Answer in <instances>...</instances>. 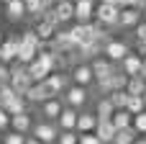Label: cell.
Returning a JSON list of instances; mask_svg holds the SVG:
<instances>
[{
  "instance_id": "obj_1",
  "label": "cell",
  "mask_w": 146,
  "mask_h": 144,
  "mask_svg": "<svg viewBox=\"0 0 146 144\" xmlns=\"http://www.w3.org/2000/svg\"><path fill=\"white\" fill-rule=\"evenodd\" d=\"M38 49H44V41L38 39V33L36 31H23L21 33V44H18V62H23V64L33 62Z\"/></svg>"
},
{
  "instance_id": "obj_2",
  "label": "cell",
  "mask_w": 146,
  "mask_h": 144,
  "mask_svg": "<svg viewBox=\"0 0 146 144\" xmlns=\"http://www.w3.org/2000/svg\"><path fill=\"white\" fill-rule=\"evenodd\" d=\"M64 95V106H72V108H82V106H87V100H90V93H87V88L85 85H77V82H72V85H67V90L62 93Z\"/></svg>"
},
{
  "instance_id": "obj_3",
  "label": "cell",
  "mask_w": 146,
  "mask_h": 144,
  "mask_svg": "<svg viewBox=\"0 0 146 144\" xmlns=\"http://www.w3.org/2000/svg\"><path fill=\"white\" fill-rule=\"evenodd\" d=\"M31 134L36 137V139H41L44 144H56V137H59V126H56V121H38V124H33L31 126Z\"/></svg>"
},
{
  "instance_id": "obj_4",
  "label": "cell",
  "mask_w": 146,
  "mask_h": 144,
  "mask_svg": "<svg viewBox=\"0 0 146 144\" xmlns=\"http://www.w3.org/2000/svg\"><path fill=\"white\" fill-rule=\"evenodd\" d=\"M118 15H121V8H118L115 3H98V5H95V18H98L103 26H108V28L118 26Z\"/></svg>"
},
{
  "instance_id": "obj_5",
  "label": "cell",
  "mask_w": 146,
  "mask_h": 144,
  "mask_svg": "<svg viewBox=\"0 0 146 144\" xmlns=\"http://www.w3.org/2000/svg\"><path fill=\"white\" fill-rule=\"evenodd\" d=\"M67 33H69L72 44L77 46V44H82V41L95 39V23H92V21H87V23H80V21H77V23H74V26H72Z\"/></svg>"
},
{
  "instance_id": "obj_6",
  "label": "cell",
  "mask_w": 146,
  "mask_h": 144,
  "mask_svg": "<svg viewBox=\"0 0 146 144\" xmlns=\"http://www.w3.org/2000/svg\"><path fill=\"white\" fill-rule=\"evenodd\" d=\"M44 85H46V90H49V95H62L64 90H67V85H69V75H64V72H49L46 75V80H44Z\"/></svg>"
},
{
  "instance_id": "obj_7",
  "label": "cell",
  "mask_w": 146,
  "mask_h": 144,
  "mask_svg": "<svg viewBox=\"0 0 146 144\" xmlns=\"http://www.w3.org/2000/svg\"><path fill=\"white\" fill-rule=\"evenodd\" d=\"M72 82H77V85H85V88H90L92 82H95V75H92V67L87 64V62H77L74 67H72Z\"/></svg>"
},
{
  "instance_id": "obj_8",
  "label": "cell",
  "mask_w": 146,
  "mask_h": 144,
  "mask_svg": "<svg viewBox=\"0 0 146 144\" xmlns=\"http://www.w3.org/2000/svg\"><path fill=\"white\" fill-rule=\"evenodd\" d=\"M62 108H64V100H62L59 95H51V98H46V100L41 103V116H44L46 121H56L59 113H62Z\"/></svg>"
},
{
  "instance_id": "obj_9",
  "label": "cell",
  "mask_w": 146,
  "mask_h": 144,
  "mask_svg": "<svg viewBox=\"0 0 146 144\" xmlns=\"http://www.w3.org/2000/svg\"><path fill=\"white\" fill-rule=\"evenodd\" d=\"M18 44H21V36H10V39H3L0 44V62L10 64L18 59Z\"/></svg>"
},
{
  "instance_id": "obj_10",
  "label": "cell",
  "mask_w": 146,
  "mask_h": 144,
  "mask_svg": "<svg viewBox=\"0 0 146 144\" xmlns=\"http://www.w3.org/2000/svg\"><path fill=\"white\" fill-rule=\"evenodd\" d=\"M103 54L115 64V62H121L126 54H128V44L126 41H118V39H110L108 44H105V49H103Z\"/></svg>"
},
{
  "instance_id": "obj_11",
  "label": "cell",
  "mask_w": 146,
  "mask_h": 144,
  "mask_svg": "<svg viewBox=\"0 0 146 144\" xmlns=\"http://www.w3.org/2000/svg\"><path fill=\"white\" fill-rule=\"evenodd\" d=\"M95 18V0H74V21L87 23Z\"/></svg>"
},
{
  "instance_id": "obj_12",
  "label": "cell",
  "mask_w": 146,
  "mask_h": 144,
  "mask_svg": "<svg viewBox=\"0 0 146 144\" xmlns=\"http://www.w3.org/2000/svg\"><path fill=\"white\" fill-rule=\"evenodd\" d=\"M141 64H144V57L141 54H126L123 59H121V70L128 75V77H133V75H141Z\"/></svg>"
},
{
  "instance_id": "obj_13",
  "label": "cell",
  "mask_w": 146,
  "mask_h": 144,
  "mask_svg": "<svg viewBox=\"0 0 146 144\" xmlns=\"http://www.w3.org/2000/svg\"><path fill=\"white\" fill-rule=\"evenodd\" d=\"M23 95H26V100H28V103H38V106H41L46 98H51V95H49V90H46V85H44V80H41V82H31V88H28Z\"/></svg>"
},
{
  "instance_id": "obj_14",
  "label": "cell",
  "mask_w": 146,
  "mask_h": 144,
  "mask_svg": "<svg viewBox=\"0 0 146 144\" xmlns=\"http://www.w3.org/2000/svg\"><path fill=\"white\" fill-rule=\"evenodd\" d=\"M31 126H33V119H31V113H28V111L10 116V129H13V131H21V134H31Z\"/></svg>"
},
{
  "instance_id": "obj_15",
  "label": "cell",
  "mask_w": 146,
  "mask_h": 144,
  "mask_svg": "<svg viewBox=\"0 0 146 144\" xmlns=\"http://www.w3.org/2000/svg\"><path fill=\"white\" fill-rule=\"evenodd\" d=\"M90 67H92V75H95V80L110 77V75H113V70H115L110 59H100V57H95V59L90 62Z\"/></svg>"
},
{
  "instance_id": "obj_16",
  "label": "cell",
  "mask_w": 146,
  "mask_h": 144,
  "mask_svg": "<svg viewBox=\"0 0 146 144\" xmlns=\"http://www.w3.org/2000/svg\"><path fill=\"white\" fill-rule=\"evenodd\" d=\"M3 108H5V111H8L10 116H15V113H23V111H28V100H26V95L15 93L13 98L3 100Z\"/></svg>"
},
{
  "instance_id": "obj_17",
  "label": "cell",
  "mask_w": 146,
  "mask_h": 144,
  "mask_svg": "<svg viewBox=\"0 0 146 144\" xmlns=\"http://www.w3.org/2000/svg\"><path fill=\"white\" fill-rule=\"evenodd\" d=\"M77 108H72V106H64L62 108V113H59V119H56V126L59 129H74L77 126ZM77 131V129H74Z\"/></svg>"
},
{
  "instance_id": "obj_18",
  "label": "cell",
  "mask_w": 146,
  "mask_h": 144,
  "mask_svg": "<svg viewBox=\"0 0 146 144\" xmlns=\"http://www.w3.org/2000/svg\"><path fill=\"white\" fill-rule=\"evenodd\" d=\"M54 13L59 18V23H67L74 18V0H56L54 3Z\"/></svg>"
},
{
  "instance_id": "obj_19",
  "label": "cell",
  "mask_w": 146,
  "mask_h": 144,
  "mask_svg": "<svg viewBox=\"0 0 146 144\" xmlns=\"http://www.w3.org/2000/svg\"><path fill=\"white\" fill-rule=\"evenodd\" d=\"M95 134H98V139H100L103 144H105V142H113V137H115V124H113L110 119H98Z\"/></svg>"
},
{
  "instance_id": "obj_20",
  "label": "cell",
  "mask_w": 146,
  "mask_h": 144,
  "mask_svg": "<svg viewBox=\"0 0 146 144\" xmlns=\"http://www.w3.org/2000/svg\"><path fill=\"white\" fill-rule=\"evenodd\" d=\"M139 21H141V10H139V8H121L118 26H123V28H133Z\"/></svg>"
},
{
  "instance_id": "obj_21",
  "label": "cell",
  "mask_w": 146,
  "mask_h": 144,
  "mask_svg": "<svg viewBox=\"0 0 146 144\" xmlns=\"http://www.w3.org/2000/svg\"><path fill=\"white\" fill-rule=\"evenodd\" d=\"M5 13L10 21H21L26 15V0H5Z\"/></svg>"
},
{
  "instance_id": "obj_22",
  "label": "cell",
  "mask_w": 146,
  "mask_h": 144,
  "mask_svg": "<svg viewBox=\"0 0 146 144\" xmlns=\"http://www.w3.org/2000/svg\"><path fill=\"white\" fill-rule=\"evenodd\" d=\"M95 126H98V116L95 113H77V131L82 134V131H95Z\"/></svg>"
},
{
  "instance_id": "obj_23",
  "label": "cell",
  "mask_w": 146,
  "mask_h": 144,
  "mask_svg": "<svg viewBox=\"0 0 146 144\" xmlns=\"http://www.w3.org/2000/svg\"><path fill=\"white\" fill-rule=\"evenodd\" d=\"M139 137V131L133 126H126V129H115V137H113V144H133Z\"/></svg>"
},
{
  "instance_id": "obj_24",
  "label": "cell",
  "mask_w": 146,
  "mask_h": 144,
  "mask_svg": "<svg viewBox=\"0 0 146 144\" xmlns=\"http://www.w3.org/2000/svg\"><path fill=\"white\" fill-rule=\"evenodd\" d=\"M110 121L115 124V129H126L133 124V113H128V108H115V113L110 116Z\"/></svg>"
},
{
  "instance_id": "obj_25",
  "label": "cell",
  "mask_w": 146,
  "mask_h": 144,
  "mask_svg": "<svg viewBox=\"0 0 146 144\" xmlns=\"http://www.w3.org/2000/svg\"><path fill=\"white\" fill-rule=\"evenodd\" d=\"M126 93H128V95H144V93H146V80L141 77V75L128 77V82H126Z\"/></svg>"
},
{
  "instance_id": "obj_26",
  "label": "cell",
  "mask_w": 146,
  "mask_h": 144,
  "mask_svg": "<svg viewBox=\"0 0 146 144\" xmlns=\"http://www.w3.org/2000/svg\"><path fill=\"white\" fill-rule=\"evenodd\" d=\"M36 33H38V39L41 41H49V39H54V33H56V26L54 23H49L46 18H41L38 23H36V28H33Z\"/></svg>"
},
{
  "instance_id": "obj_27",
  "label": "cell",
  "mask_w": 146,
  "mask_h": 144,
  "mask_svg": "<svg viewBox=\"0 0 146 144\" xmlns=\"http://www.w3.org/2000/svg\"><path fill=\"white\" fill-rule=\"evenodd\" d=\"M113 113H115V106L110 103V98H100L98 106H95V116L98 119H110Z\"/></svg>"
},
{
  "instance_id": "obj_28",
  "label": "cell",
  "mask_w": 146,
  "mask_h": 144,
  "mask_svg": "<svg viewBox=\"0 0 146 144\" xmlns=\"http://www.w3.org/2000/svg\"><path fill=\"white\" fill-rule=\"evenodd\" d=\"M77 142H80V134L74 129H59L56 144H77Z\"/></svg>"
},
{
  "instance_id": "obj_29",
  "label": "cell",
  "mask_w": 146,
  "mask_h": 144,
  "mask_svg": "<svg viewBox=\"0 0 146 144\" xmlns=\"http://www.w3.org/2000/svg\"><path fill=\"white\" fill-rule=\"evenodd\" d=\"M108 98H110V103H113L115 108H126V103H128V93H126V88H123V90H110Z\"/></svg>"
},
{
  "instance_id": "obj_30",
  "label": "cell",
  "mask_w": 146,
  "mask_h": 144,
  "mask_svg": "<svg viewBox=\"0 0 146 144\" xmlns=\"http://www.w3.org/2000/svg\"><path fill=\"white\" fill-rule=\"evenodd\" d=\"M126 108H128V113H141L146 108V103H144V95H128V103H126Z\"/></svg>"
},
{
  "instance_id": "obj_31",
  "label": "cell",
  "mask_w": 146,
  "mask_h": 144,
  "mask_svg": "<svg viewBox=\"0 0 146 144\" xmlns=\"http://www.w3.org/2000/svg\"><path fill=\"white\" fill-rule=\"evenodd\" d=\"M126 82H128V75H126L123 70H121V72L113 70V75H110V88H113V90H123Z\"/></svg>"
},
{
  "instance_id": "obj_32",
  "label": "cell",
  "mask_w": 146,
  "mask_h": 144,
  "mask_svg": "<svg viewBox=\"0 0 146 144\" xmlns=\"http://www.w3.org/2000/svg\"><path fill=\"white\" fill-rule=\"evenodd\" d=\"M3 144H26V134H21V131H8V134L3 137Z\"/></svg>"
},
{
  "instance_id": "obj_33",
  "label": "cell",
  "mask_w": 146,
  "mask_h": 144,
  "mask_svg": "<svg viewBox=\"0 0 146 144\" xmlns=\"http://www.w3.org/2000/svg\"><path fill=\"white\" fill-rule=\"evenodd\" d=\"M131 126H133L139 134H146V108L141 111V113H136V116H133V124H131Z\"/></svg>"
},
{
  "instance_id": "obj_34",
  "label": "cell",
  "mask_w": 146,
  "mask_h": 144,
  "mask_svg": "<svg viewBox=\"0 0 146 144\" xmlns=\"http://www.w3.org/2000/svg\"><path fill=\"white\" fill-rule=\"evenodd\" d=\"M77 134H80V131H77ZM77 144H103V142L98 139V134H95V131H82Z\"/></svg>"
},
{
  "instance_id": "obj_35",
  "label": "cell",
  "mask_w": 146,
  "mask_h": 144,
  "mask_svg": "<svg viewBox=\"0 0 146 144\" xmlns=\"http://www.w3.org/2000/svg\"><path fill=\"white\" fill-rule=\"evenodd\" d=\"M8 126H10V113H8V111L0 106V131H5Z\"/></svg>"
},
{
  "instance_id": "obj_36",
  "label": "cell",
  "mask_w": 146,
  "mask_h": 144,
  "mask_svg": "<svg viewBox=\"0 0 146 144\" xmlns=\"http://www.w3.org/2000/svg\"><path fill=\"white\" fill-rule=\"evenodd\" d=\"M5 82H10V67L5 62H0V85H5Z\"/></svg>"
},
{
  "instance_id": "obj_37",
  "label": "cell",
  "mask_w": 146,
  "mask_h": 144,
  "mask_svg": "<svg viewBox=\"0 0 146 144\" xmlns=\"http://www.w3.org/2000/svg\"><path fill=\"white\" fill-rule=\"evenodd\" d=\"M133 33H136V39H146V21H144V18L133 26Z\"/></svg>"
},
{
  "instance_id": "obj_38",
  "label": "cell",
  "mask_w": 146,
  "mask_h": 144,
  "mask_svg": "<svg viewBox=\"0 0 146 144\" xmlns=\"http://www.w3.org/2000/svg\"><path fill=\"white\" fill-rule=\"evenodd\" d=\"M136 52L141 57H146V39H136Z\"/></svg>"
},
{
  "instance_id": "obj_39",
  "label": "cell",
  "mask_w": 146,
  "mask_h": 144,
  "mask_svg": "<svg viewBox=\"0 0 146 144\" xmlns=\"http://www.w3.org/2000/svg\"><path fill=\"white\" fill-rule=\"evenodd\" d=\"M118 8H133V0H115Z\"/></svg>"
},
{
  "instance_id": "obj_40",
  "label": "cell",
  "mask_w": 146,
  "mask_h": 144,
  "mask_svg": "<svg viewBox=\"0 0 146 144\" xmlns=\"http://www.w3.org/2000/svg\"><path fill=\"white\" fill-rule=\"evenodd\" d=\"M26 144H44L41 139H36L33 134H26Z\"/></svg>"
},
{
  "instance_id": "obj_41",
  "label": "cell",
  "mask_w": 146,
  "mask_h": 144,
  "mask_svg": "<svg viewBox=\"0 0 146 144\" xmlns=\"http://www.w3.org/2000/svg\"><path fill=\"white\" fill-rule=\"evenodd\" d=\"M133 8H139V10H144V8H146V0H133Z\"/></svg>"
},
{
  "instance_id": "obj_42",
  "label": "cell",
  "mask_w": 146,
  "mask_h": 144,
  "mask_svg": "<svg viewBox=\"0 0 146 144\" xmlns=\"http://www.w3.org/2000/svg\"><path fill=\"white\" fill-rule=\"evenodd\" d=\"M133 144H146V134H144V139H136Z\"/></svg>"
},
{
  "instance_id": "obj_43",
  "label": "cell",
  "mask_w": 146,
  "mask_h": 144,
  "mask_svg": "<svg viewBox=\"0 0 146 144\" xmlns=\"http://www.w3.org/2000/svg\"><path fill=\"white\" fill-rule=\"evenodd\" d=\"M141 18H144V21H146V8H144V10H141Z\"/></svg>"
},
{
  "instance_id": "obj_44",
  "label": "cell",
  "mask_w": 146,
  "mask_h": 144,
  "mask_svg": "<svg viewBox=\"0 0 146 144\" xmlns=\"http://www.w3.org/2000/svg\"><path fill=\"white\" fill-rule=\"evenodd\" d=\"M100 3H115V0H100Z\"/></svg>"
},
{
  "instance_id": "obj_45",
  "label": "cell",
  "mask_w": 146,
  "mask_h": 144,
  "mask_svg": "<svg viewBox=\"0 0 146 144\" xmlns=\"http://www.w3.org/2000/svg\"><path fill=\"white\" fill-rule=\"evenodd\" d=\"M3 39H5V36H3V31H0V44H3Z\"/></svg>"
},
{
  "instance_id": "obj_46",
  "label": "cell",
  "mask_w": 146,
  "mask_h": 144,
  "mask_svg": "<svg viewBox=\"0 0 146 144\" xmlns=\"http://www.w3.org/2000/svg\"><path fill=\"white\" fill-rule=\"evenodd\" d=\"M144 103H146V93H144Z\"/></svg>"
},
{
  "instance_id": "obj_47",
  "label": "cell",
  "mask_w": 146,
  "mask_h": 144,
  "mask_svg": "<svg viewBox=\"0 0 146 144\" xmlns=\"http://www.w3.org/2000/svg\"><path fill=\"white\" fill-rule=\"evenodd\" d=\"M105 144H113V142H105Z\"/></svg>"
},
{
  "instance_id": "obj_48",
  "label": "cell",
  "mask_w": 146,
  "mask_h": 144,
  "mask_svg": "<svg viewBox=\"0 0 146 144\" xmlns=\"http://www.w3.org/2000/svg\"><path fill=\"white\" fill-rule=\"evenodd\" d=\"M0 106H3V100H0Z\"/></svg>"
}]
</instances>
